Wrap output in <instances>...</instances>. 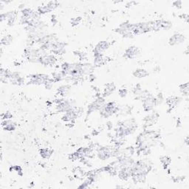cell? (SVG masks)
<instances>
[{"label":"cell","instance_id":"cell-25","mask_svg":"<svg viewBox=\"0 0 189 189\" xmlns=\"http://www.w3.org/2000/svg\"><path fill=\"white\" fill-rule=\"evenodd\" d=\"M174 5L177 7H180L181 5H182V2H180V1H176V2H174Z\"/></svg>","mask_w":189,"mask_h":189},{"label":"cell","instance_id":"cell-13","mask_svg":"<svg viewBox=\"0 0 189 189\" xmlns=\"http://www.w3.org/2000/svg\"><path fill=\"white\" fill-rule=\"evenodd\" d=\"M133 75H135L137 78H144V77L147 76L148 75V72L146 70H143V69H138L134 72Z\"/></svg>","mask_w":189,"mask_h":189},{"label":"cell","instance_id":"cell-2","mask_svg":"<svg viewBox=\"0 0 189 189\" xmlns=\"http://www.w3.org/2000/svg\"><path fill=\"white\" fill-rule=\"evenodd\" d=\"M39 62L45 66H49V65L51 66L56 62V58L53 55H47L44 53L40 57Z\"/></svg>","mask_w":189,"mask_h":189},{"label":"cell","instance_id":"cell-7","mask_svg":"<svg viewBox=\"0 0 189 189\" xmlns=\"http://www.w3.org/2000/svg\"><path fill=\"white\" fill-rule=\"evenodd\" d=\"M185 36L182 34L179 33H175L174 35L171 36L169 39V44L171 45H175V44H179L184 41Z\"/></svg>","mask_w":189,"mask_h":189},{"label":"cell","instance_id":"cell-6","mask_svg":"<svg viewBox=\"0 0 189 189\" xmlns=\"http://www.w3.org/2000/svg\"><path fill=\"white\" fill-rule=\"evenodd\" d=\"M109 47V44L107 41H101L96 45L94 49V53L95 54H102L104 51H105L106 49H107Z\"/></svg>","mask_w":189,"mask_h":189},{"label":"cell","instance_id":"cell-19","mask_svg":"<svg viewBox=\"0 0 189 189\" xmlns=\"http://www.w3.org/2000/svg\"><path fill=\"white\" fill-rule=\"evenodd\" d=\"M46 5L47 6L48 8L49 9V10L51 11L53 9H55L58 5V2L56 1H51V2H49L48 3L46 4Z\"/></svg>","mask_w":189,"mask_h":189},{"label":"cell","instance_id":"cell-21","mask_svg":"<svg viewBox=\"0 0 189 189\" xmlns=\"http://www.w3.org/2000/svg\"><path fill=\"white\" fill-rule=\"evenodd\" d=\"M11 118H12V114H10L9 112H5V114H2V121H5V120H9Z\"/></svg>","mask_w":189,"mask_h":189},{"label":"cell","instance_id":"cell-8","mask_svg":"<svg viewBox=\"0 0 189 189\" xmlns=\"http://www.w3.org/2000/svg\"><path fill=\"white\" fill-rule=\"evenodd\" d=\"M139 54V49L136 47H130L126 50L125 56L128 58H134Z\"/></svg>","mask_w":189,"mask_h":189},{"label":"cell","instance_id":"cell-10","mask_svg":"<svg viewBox=\"0 0 189 189\" xmlns=\"http://www.w3.org/2000/svg\"><path fill=\"white\" fill-rule=\"evenodd\" d=\"M2 125L3 126L4 129L7 130V131H14L16 128V123L12 122V121H8V120L2 121Z\"/></svg>","mask_w":189,"mask_h":189},{"label":"cell","instance_id":"cell-12","mask_svg":"<svg viewBox=\"0 0 189 189\" xmlns=\"http://www.w3.org/2000/svg\"><path fill=\"white\" fill-rule=\"evenodd\" d=\"M115 90V86L113 83H109L106 85L105 88H104V96H108L109 95L112 93Z\"/></svg>","mask_w":189,"mask_h":189},{"label":"cell","instance_id":"cell-3","mask_svg":"<svg viewBox=\"0 0 189 189\" xmlns=\"http://www.w3.org/2000/svg\"><path fill=\"white\" fill-rule=\"evenodd\" d=\"M98 156L101 160H106L112 156V150L106 147H101L98 150Z\"/></svg>","mask_w":189,"mask_h":189},{"label":"cell","instance_id":"cell-11","mask_svg":"<svg viewBox=\"0 0 189 189\" xmlns=\"http://www.w3.org/2000/svg\"><path fill=\"white\" fill-rule=\"evenodd\" d=\"M180 101V98L175 97V96H171V97H169L166 99V104H167V105L169 106L171 109H172V108L175 107L176 106L179 104Z\"/></svg>","mask_w":189,"mask_h":189},{"label":"cell","instance_id":"cell-5","mask_svg":"<svg viewBox=\"0 0 189 189\" xmlns=\"http://www.w3.org/2000/svg\"><path fill=\"white\" fill-rule=\"evenodd\" d=\"M131 167H123L118 171V176L121 180H126L129 177H131Z\"/></svg>","mask_w":189,"mask_h":189},{"label":"cell","instance_id":"cell-9","mask_svg":"<svg viewBox=\"0 0 189 189\" xmlns=\"http://www.w3.org/2000/svg\"><path fill=\"white\" fill-rule=\"evenodd\" d=\"M94 66L91 64H81V72L82 75H90L93 71Z\"/></svg>","mask_w":189,"mask_h":189},{"label":"cell","instance_id":"cell-14","mask_svg":"<svg viewBox=\"0 0 189 189\" xmlns=\"http://www.w3.org/2000/svg\"><path fill=\"white\" fill-rule=\"evenodd\" d=\"M52 153H53V151L49 150V148H41L40 150V154H41V157L44 159H48L50 156H51Z\"/></svg>","mask_w":189,"mask_h":189},{"label":"cell","instance_id":"cell-22","mask_svg":"<svg viewBox=\"0 0 189 189\" xmlns=\"http://www.w3.org/2000/svg\"><path fill=\"white\" fill-rule=\"evenodd\" d=\"M156 98V101H157V104H160L163 102V95L161 93L159 94L157 97L155 98Z\"/></svg>","mask_w":189,"mask_h":189},{"label":"cell","instance_id":"cell-15","mask_svg":"<svg viewBox=\"0 0 189 189\" xmlns=\"http://www.w3.org/2000/svg\"><path fill=\"white\" fill-rule=\"evenodd\" d=\"M70 91V86L69 85H64L59 87L58 89V93L62 96H66V94H68Z\"/></svg>","mask_w":189,"mask_h":189},{"label":"cell","instance_id":"cell-23","mask_svg":"<svg viewBox=\"0 0 189 189\" xmlns=\"http://www.w3.org/2000/svg\"><path fill=\"white\" fill-rule=\"evenodd\" d=\"M119 94H120V96H121V97H122V98L125 97V96H126V94H127V89L125 88L121 89L119 90Z\"/></svg>","mask_w":189,"mask_h":189},{"label":"cell","instance_id":"cell-18","mask_svg":"<svg viewBox=\"0 0 189 189\" xmlns=\"http://www.w3.org/2000/svg\"><path fill=\"white\" fill-rule=\"evenodd\" d=\"M180 90L186 96H188V83H186L180 86Z\"/></svg>","mask_w":189,"mask_h":189},{"label":"cell","instance_id":"cell-4","mask_svg":"<svg viewBox=\"0 0 189 189\" xmlns=\"http://www.w3.org/2000/svg\"><path fill=\"white\" fill-rule=\"evenodd\" d=\"M158 114L155 112L149 114L148 116H146L145 119H144V121H145L144 126H145V127H148L150 126H152L154 123H156V121L158 119Z\"/></svg>","mask_w":189,"mask_h":189},{"label":"cell","instance_id":"cell-20","mask_svg":"<svg viewBox=\"0 0 189 189\" xmlns=\"http://www.w3.org/2000/svg\"><path fill=\"white\" fill-rule=\"evenodd\" d=\"M74 173H75V177H82V176L84 175V171H83V170L79 167H77L76 169L74 170Z\"/></svg>","mask_w":189,"mask_h":189},{"label":"cell","instance_id":"cell-1","mask_svg":"<svg viewBox=\"0 0 189 189\" xmlns=\"http://www.w3.org/2000/svg\"><path fill=\"white\" fill-rule=\"evenodd\" d=\"M156 105H157L156 98L151 95H149L146 98L143 100V108H144V110L146 112L152 111Z\"/></svg>","mask_w":189,"mask_h":189},{"label":"cell","instance_id":"cell-24","mask_svg":"<svg viewBox=\"0 0 189 189\" xmlns=\"http://www.w3.org/2000/svg\"><path fill=\"white\" fill-rule=\"evenodd\" d=\"M81 17L75 18V19H73L72 21V25H77V24H79V23L81 22Z\"/></svg>","mask_w":189,"mask_h":189},{"label":"cell","instance_id":"cell-16","mask_svg":"<svg viewBox=\"0 0 189 189\" xmlns=\"http://www.w3.org/2000/svg\"><path fill=\"white\" fill-rule=\"evenodd\" d=\"M13 41V37L10 35H7V36H5L2 39V45H9L10 43L12 42Z\"/></svg>","mask_w":189,"mask_h":189},{"label":"cell","instance_id":"cell-17","mask_svg":"<svg viewBox=\"0 0 189 189\" xmlns=\"http://www.w3.org/2000/svg\"><path fill=\"white\" fill-rule=\"evenodd\" d=\"M160 161L162 163L164 169H167L168 165H169L171 163V158L170 157H167V156H164V157H161Z\"/></svg>","mask_w":189,"mask_h":189}]
</instances>
